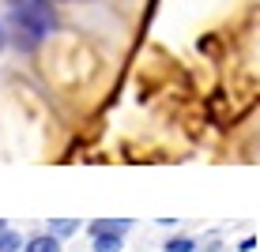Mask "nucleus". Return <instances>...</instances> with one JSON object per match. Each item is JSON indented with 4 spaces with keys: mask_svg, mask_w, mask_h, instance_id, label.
<instances>
[{
    "mask_svg": "<svg viewBox=\"0 0 260 252\" xmlns=\"http://www.w3.org/2000/svg\"><path fill=\"white\" fill-rule=\"evenodd\" d=\"M23 252H60V237L57 233H38L23 245Z\"/></svg>",
    "mask_w": 260,
    "mask_h": 252,
    "instance_id": "f03ea898",
    "label": "nucleus"
},
{
    "mask_svg": "<svg viewBox=\"0 0 260 252\" xmlns=\"http://www.w3.org/2000/svg\"><path fill=\"white\" fill-rule=\"evenodd\" d=\"M91 252H121V237L117 233H94Z\"/></svg>",
    "mask_w": 260,
    "mask_h": 252,
    "instance_id": "39448f33",
    "label": "nucleus"
},
{
    "mask_svg": "<svg viewBox=\"0 0 260 252\" xmlns=\"http://www.w3.org/2000/svg\"><path fill=\"white\" fill-rule=\"evenodd\" d=\"M23 245H26V241L19 237V230H0V252H23Z\"/></svg>",
    "mask_w": 260,
    "mask_h": 252,
    "instance_id": "20e7f679",
    "label": "nucleus"
},
{
    "mask_svg": "<svg viewBox=\"0 0 260 252\" xmlns=\"http://www.w3.org/2000/svg\"><path fill=\"white\" fill-rule=\"evenodd\" d=\"M76 230H79V219H49V233H57V237H68Z\"/></svg>",
    "mask_w": 260,
    "mask_h": 252,
    "instance_id": "423d86ee",
    "label": "nucleus"
},
{
    "mask_svg": "<svg viewBox=\"0 0 260 252\" xmlns=\"http://www.w3.org/2000/svg\"><path fill=\"white\" fill-rule=\"evenodd\" d=\"M196 245L189 237H174V241H166V252H192Z\"/></svg>",
    "mask_w": 260,
    "mask_h": 252,
    "instance_id": "0eeeda50",
    "label": "nucleus"
},
{
    "mask_svg": "<svg viewBox=\"0 0 260 252\" xmlns=\"http://www.w3.org/2000/svg\"><path fill=\"white\" fill-rule=\"evenodd\" d=\"M132 230V219H98L91 233H117V237H124V233Z\"/></svg>",
    "mask_w": 260,
    "mask_h": 252,
    "instance_id": "7ed1b4c3",
    "label": "nucleus"
},
{
    "mask_svg": "<svg viewBox=\"0 0 260 252\" xmlns=\"http://www.w3.org/2000/svg\"><path fill=\"white\" fill-rule=\"evenodd\" d=\"M57 15L49 0H8V34L19 49H38L53 34Z\"/></svg>",
    "mask_w": 260,
    "mask_h": 252,
    "instance_id": "f257e3e1",
    "label": "nucleus"
},
{
    "mask_svg": "<svg viewBox=\"0 0 260 252\" xmlns=\"http://www.w3.org/2000/svg\"><path fill=\"white\" fill-rule=\"evenodd\" d=\"M0 230H4V219H0Z\"/></svg>",
    "mask_w": 260,
    "mask_h": 252,
    "instance_id": "1a4fd4ad",
    "label": "nucleus"
},
{
    "mask_svg": "<svg viewBox=\"0 0 260 252\" xmlns=\"http://www.w3.org/2000/svg\"><path fill=\"white\" fill-rule=\"evenodd\" d=\"M0 46H4V26H0Z\"/></svg>",
    "mask_w": 260,
    "mask_h": 252,
    "instance_id": "6e6552de",
    "label": "nucleus"
}]
</instances>
